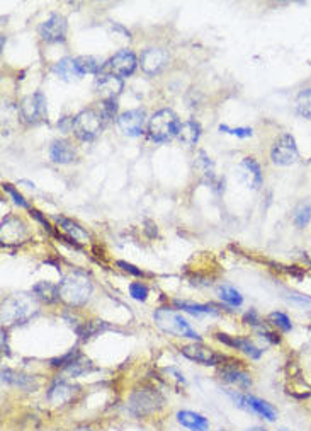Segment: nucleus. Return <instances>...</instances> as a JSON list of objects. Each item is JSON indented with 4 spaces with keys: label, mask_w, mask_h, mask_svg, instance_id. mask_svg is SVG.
I'll return each instance as SVG.
<instances>
[{
    "label": "nucleus",
    "mask_w": 311,
    "mask_h": 431,
    "mask_svg": "<svg viewBox=\"0 0 311 431\" xmlns=\"http://www.w3.org/2000/svg\"><path fill=\"white\" fill-rule=\"evenodd\" d=\"M181 121L179 116L170 110H160L150 118L148 123V135L153 142H169L174 137H177L181 130Z\"/></svg>",
    "instance_id": "nucleus-4"
},
{
    "label": "nucleus",
    "mask_w": 311,
    "mask_h": 431,
    "mask_svg": "<svg viewBox=\"0 0 311 431\" xmlns=\"http://www.w3.org/2000/svg\"><path fill=\"white\" fill-rule=\"evenodd\" d=\"M247 431H267L264 428H260V426H253V428H248Z\"/></svg>",
    "instance_id": "nucleus-44"
},
{
    "label": "nucleus",
    "mask_w": 311,
    "mask_h": 431,
    "mask_svg": "<svg viewBox=\"0 0 311 431\" xmlns=\"http://www.w3.org/2000/svg\"><path fill=\"white\" fill-rule=\"evenodd\" d=\"M75 63L80 76L102 72V65H100L99 60L94 58V56H78V58H75Z\"/></svg>",
    "instance_id": "nucleus-31"
},
{
    "label": "nucleus",
    "mask_w": 311,
    "mask_h": 431,
    "mask_svg": "<svg viewBox=\"0 0 311 431\" xmlns=\"http://www.w3.org/2000/svg\"><path fill=\"white\" fill-rule=\"evenodd\" d=\"M216 338H218V341L223 343V345L236 348V350L243 351L245 355H248L253 360H258L262 356V350H260V348H257L255 345H253L251 339H247V338H233V336H228V334H223V333H218Z\"/></svg>",
    "instance_id": "nucleus-18"
},
{
    "label": "nucleus",
    "mask_w": 311,
    "mask_h": 431,
    "mask_svg": "<svg viewBox=\"0 0 311 431\" xmlns=\"http://www.w3.org/2000/svg\"><path fill=\"white\" fill-rule=\"evenodd\" d=\"M175 307L182 308L184 312L191 313V316H218L216 307L213 306H204V303H194L187 302V300H175Z\"/></svg>",
    "instance_id": "nucleus-29"
},
{
    "label": "nucleus",
    "mask_w": 311,
    "mask_h": 431,
    "mask_svg": "<svg viewBox=\"0 0 311 431\" xmlns=\"http://www.w3.org/2000/svg\"><path fill=\"white\" fill-rule=\"evenodd\" d=\"M220 431H223V430H220Z\"/></svg>",
    "instance_id": "nucleus-47"
},
{
    "label": "nucleus",
    "mask_w": 311,
    "mask_h": 431,
    "mask_svg": "<svg viewBox=\"0 0 311 431\" xmlns=\"http://www.w3.org/2000/svg\"><path fill=\"white\" fill-rule=\"evenodd\" d=\"M28 235L26 225L16 217H7L2 220V242L4 244H19Z\"/></svg>",
    "instance_id": "nucleus-17"
},
{
    "label": "nucleus",
    "mask_w": 311,
    "mask_h": 431,
    "mask_svg": "<svg viewBox=\"0 0 311 431\" xmlns=\"http://www.w3.org/2000/svg\"><path fill=\"white\" fill-rule=\"evenodd\" d=\"M181 353L186 358H189L196 363L208 365V367H214V365H220L226 360L225 355H220L211 348L201 345V343H192V345H186L181 348Z\"/></svg>",
    "instance_id": "nucleus-10"
},
{
    "label": "nucleus",
    "mask_w": 311,
    "mask_h": 431,
    "mask_svg": "<svg viewBox=\"0 0 311 431\" xmlns=\"http://www.w3.org/2000/svg\"><path fill=\"white\" fill-rule=\"evenodd\" d=\"M38 33L46 43H63L67 36V19L60 14H51L39 26Z\"/></svg>",
    "instance_id": "nucleus-12"
},
{
    "label": "nucleus",
    "mask_w": 311,
    "mask_h": 431,
    "mask_svg": "<svg viewBox=\"0 0 311 431\" xmlns=\"http://www.w3.org/2000/svg\"><path fill=\"white\" fill-rule=\"evenodd\" d=\"M243 321L247 322V324L255 326V328H258V326H260V319H258V316H257L255 311H251V312L245 313V319Z\"/></svg>",
    "instance_id": "nucleus-41"
},
{
    "label": "nucleus",
    "mask_w": 311,
    "mask_h": 431,
    "mask_svg": "<svg viewBox=\"0 0 311 431\" xmlns=\"http://www.w3.org/2000/svg\"><path fill=\"white\" fill-rule=\"evenodd\" d=\"M162 404H164L162 395L157 390H152V389L137 390L130 398V409L137 416L152 415V412L159 411Z\"/></svg>",
    "instance_id": "nucleus-6"
},
{
    "label": "nucleus",
    "mask_w": 311,
    "mask_h": 431,
    "mask_svg": "<svg viewBox=\"0 0 311 431\" xmlns=\"http://www.w3.org/2000/svg\"><path fill=\"white\" fill-rule=\"evenodd\" d=\"M106 121L107 120L104 118L100 108L99 110L90 108V110L80 111L75 118H73V132H75V135L80 138V140L90 142L102 132Z\"/></svg>",
    "instance_id": "nucleus-5"
},
{
    "label": "nucleus",
    "mask_w": 311,
    "mask_h": 431,
    "mask_svg": "<svg viewBox=\"0 0 311 431\" xmlns=\"http://www.w3.org/2000/svg\"><path fill=\"white\" fill-rule=\"evenodd\" d=\"M297 157H300V152H297L296 142L289 133L281 135L274 142L273 150H270V160L275 165H291L296 162Z\"/></svg>",
    "instance_id": "nucleus-9"
},
{
    "label": "nucleus",
    "mask_w": 311,
    "mask_h": 431,
    "mask_svg": "<svg viewBox=\"0 0 311 431\" xmlns=\"http://www.w3.org/2000/svg\"><path fill=\"white\" fill-rule=\"evenodd\" d=\"M2 351L9 355V346H7V339H6V331L2 329Z\"/></svg>",
    "instance_id": "nucleus-43"
},
{
    "label": "nucleus",
    "mask_w": 311,
    "mask_h": 431,
    "mask_svg": "<svg viewBox=\"0 0 311 431\" xmlns=\"http://www.w3.org/2000/svg\"><path fill=\"white\" fill-rule=\"evenodd\" d=\"M153 319H155L157 326L160 329H164L165 333L174 334L177 338H189L194 339V341H201V336L191 328L189 322L184 319L181 313L172 311V308H159V311H155V313H153Z\"/></svg>",
    "instance_id": "nucleus-3"
},
{
    "label": "nucleus",
    "mask_w": 311,
    "mask_h": 431,
    "mask_svg": "<svg viewBox=\"0 0 311 431\" xmlns=\"http://www.w3.org/2000/svg\"><path fill=\"white\" fill-rule=\"evenodd\" d=\"M50 159L55 164H70L75 160V149L67 140H55L50 147Z\"/></svg>",
    "instance_id": "nucleus-21"
},
{
    "label": "nucleus",
    "mask_w": 311,
    "mask_h": 431,
    "mask_svg": "<svg viewBox=\"0 0 311 431\" xmlns=\"http://www.w3.org/2000/svg\"><path fill=\"white\" fill-rule=\"evenodd\" d=\"M100 111H102V115L106 120H112L114 116L117 115V103L116 99H111V101H102V104H100Z\"/></svg>",
    "instance_id": "nucleus-37"
},
{
    "label": "nucleus",
    "mask_w": 311,
    "mask_h": 431,
    "mask_svg": "<svg viewBox=\"0 0 311 431\" xmlns=\"http://www.w3.org/2000/svg\"><path fill=\"white\" fill-rule=\"evenodd\" d=\"M137 55L133 53L131 50H121L117 51L116 55L111 56L106 63L102 65V72L104 73H111L114 77H128L137 71Z\"/></svg>",
    "instance_id": "nucleus-7"
},
{
    "label": "nucleus",
    "mask_w": 311,
    "mask_h": 431,
    "mask_svg": "<svg viewBox=\"0 0 311 431\" xmlns=\"http://www.w3.org/2000/svg\"><path fill=\"white\" fill-rule=\"evenodd\" d=\"M2 382H4V384H9V385L21 387V389H24L28 392L38 389V382L34 380L33 377L23 375V373H17V372H12V370H9V368L2 370Z\"/></svg>",
    "instance_id": "nucleus-24"
},
{
    "label": "nucleus",
    "mask_w": 311,
    "mask_h": 431,
    "mask_svg": "<svg viewBox=\"0 0 311 431\" xmlns=\"http://www.w3.org/2000/svg\"><path fill=\"white\" fill-rule=\"evenodd\" d=\"M279 431H288V430H284V428H283V430H279Z\"/></svg>",
    "instance_id": "nucleus-46"
},
{
    "label": "nucleus",
    "mask_w": 311,
    "mask_h": 431,
    "mask_svg": "<svg viewBox=\"0 0 311 431\" xmlns=\"http://www.w3.org/2000/svg\"><path fill=\"white\" fill-rule=\"evenodd\" d=\"M196 171L201 174V181L206 182V185H209L211 188L218 189V186L221 185V181H218L216 174H214V165L211 160H209V157L206 155V152L201 150L198 154V159H196L194 162Z\"/></svg>",
    "instance_id": "nucleus-20"
},
{
    "label": "nucleus",
    "mask_w": 311,
    "mask_h": 431,
    "mask_svg": "<svg viewBox=\"0 0 311 431\" xmlns=\"http://www.w3.org/2000/svg\"><path fill=\"white\" fill-rule=\"evenodd\" d=\"M220 132L235 135V137H238V138H248L253 135L252 128H230V126H226V125H220Z\"/></svg>",
    "instance_id": "nucleus-38"
},
{
    "label": "nucleus",
    "mask_w": 311,
    "mask_h": 431,
    "mask_svg": "<svg viewBox=\"0 0 311 431\" xmlns=\"http://www.w3.org/2000/svg\"><path fill=\"white\" fill-rule=\"evenodd\" d=\"M21 118L28 125H38L46 118V99L41 93H34L26 98L19 104Z\"/></svg>",
    "instance_id": "nucleus-8"
},
{
    "label": "nucleus",
    "mask_w": 311,
    "mask_h": 431,
    "mask_svg": "<svg viewBox=\"0 0 311 431\" xmlns=\"http://www.w3.org/2000/svg\"><path fill=\"white\" fill-rule=\"evenodd\" d=\"M269 321L273 322L275 328H279L281 331H284V333H289V331L292 329L291 321H289V317L286 316V313H283V312L269 313Z\"/></svg>",
    "instance_id": "nucleus-35"
},
{
    "label": "nucleus",
    "mask_w": 311,
    "mask_h": 431,
    "mask_svg": "<svg viewBox=\"0 0 311 431\" xmlns=\"http://www.w3.org/2000/svg\"><path fill=\"white\" fill-rule=\"evenodd\" d=\"M130 295L138 302H144L148 298V286L142 281H133L130 285Z\"/></svg>",
    "instance_id": "nucleus-36"
},
{
    "label": "nucleus",
    "mask_w": 311,
    "mask_h": 431,
    "mask_svg": "<svg viewBox=\"0 0 311 431\" xmlns=\"http://www.w3.org/2000/svg\"><path fill=\"white\" fill-rule=\"evenodd\" d=\"M58 126L61 130H65V132H68L70 128L73 130V120H72V118H65L63 121H58Z\"/></svg>",
    "instance_id": "nucleus-42"
},
{
    "label": "nucleus",
    "mask_w": 311,
    "mask_h": 431,
    "mask_svg": "<svg viewBox=\"0 0 311 431\" xmlns=\"http://www.w3.org/2000/svg\"><path fill=\"white\" fill-rule=\"evenodd\" d=\"M104 329H107V326L104 324V322H99V321H95V322H85V324L77 326V328H75L77 334H78V336H80L82 339H89V338H92V336H95V334H99L100 331H104Z\"/></svg>",
    "instance_id": "nucleus-33"
},
{
    "label": "nucleus",
    "mask_w": 311,
    "mask_h": 431,
    "mask_svg": "<svg viewBox=\"0 0 311 431\" xmlns=\"http://www.w3.org/2000/svg\"><path fill=\"white\" fill-rule=\"evenodd\" d=\"M177 137L182 145L186 147L196 145L201 137V125L198 121H186V123L181 125V130H179Z\"/></svg>",
    "instance_id": "nucleus-28"
},
{
    "label": "nucleus",
    "mask_w": 311,
    "mask_h": 431,
    "mask_svg": "<svg viewBox=\"0 0 311 431\" xmlns=\"http://www.w3.org/2000/svg\"><path fill=\"white\" fill-rule=\"evenodd\" d=\"M53 72L58 76L60 78H63V81L72 82L75 81V78H80V72H78L75 58H61L60 62H56L53 65Z\"/></svg>",
    "instance_id": "nucleus-27"
},
{
    "label": "nucleus",
    "mask_w": 311,
    "mask_h": 431,
    "mask_svg": "<svg viewBox=\"0 0 311 431\" xmlns=\"http://www.w3.org/2000/svg\"><path fill=\"white\" fill-rule=\"evenodd\" d=\"M295 108L297 115L306 118V120H311V89H305L297 94Z\"/></svg>",
    "instance_id": "nucleus-32"
},
{
    "label": "nucleus",
    "mask_w": 311,
    "mask_h": 431,
    "mask_svg": "<svg viewBox=\"0 0 311 431\" xmlns=\"http://www.w3.org/2000/svg\"><path fill=\"white\" fill-rule=\"evenodd\" d=\"M117 266H120L122 271H126V273H130V274H133V276H143V271L142 269H138L137 266H133V264H130V263H126V261H117Z\"/></svg>",
    "instance_id": "nucleus-40"
},
{
    "label": "nucleus",
    "mask_w": 311,
    "mask_h": 431,
    "mask_svg": "<svg viewBox=\"0 0 311 431\" xmlns=\"http://www.w3.org/2000/svg\"><path fill=\"white\" fill-rule=\"evenodd\" d=\"M72 431H90L89 428H75V430H72Z\"/></svg>",
    "instance_id": "nucleus-45"
},
{
    "label": "nucleus",
    "mask_w": 311,
    "mask_h": 431,
    "mask_svg": "<svg viewBox=\"0 0 311 431\" xmlns=\"http://www.w3.org/2000/svg\"><path fill=\"white\" fill-rule=\"evenodd\" d=\"M2 188H4V191H6V193L11 196L12 199H14V203L16 204H19V207H23V208H29V204H28V202H26V199L23 198V194H19L17 193V191L12 188L11 185H2Z\"/></svg>",
    "instance_id": "nucleus-39"
},
{
    "label": "nucleus",
    "mask_w": 311,
    "mask_h": 431,
    "mask_svg": "<svg viewBox=\"0 0 311 431\" xmlns=\"http://www.w3.org/2000/svg\"><path fill=\"white\" fill-rule=\"evenodd\" d=\"M56 222H58V225L61 227V230H63L65 234H67L68 241H73V242H87L90 239L89 232L84 227H80V225L77 224V222L70 220V219H65V217H56Z\"/></svg>",
    "instance_id": "nucleus-22"
},
{
    "label": "nucleus",
    "mask_w": 311,
    "mask_h": 431,
    "mask_svg": "<svg viewBox=\"0 0 311 431\" xmlns=\"http://www.w3.org/2000/svg\"><path fill=\"white\" fill-rule=\"evenodd\" d=\"M38 312L36 297L19 294L4 300L2 303V322L7 326H16L28 322Z\"/></svg>",
    "instance_id": "nucleus-2"
},
{
    "label": "nucleus",
    "mask_w": 311,
    "mask_h": 431,
    "mask_svg": "<svg viewBox=\"0 0 311 431\" xmlns=\"http://www.w3.org/2000/svg\"><path fill=\"white\" fill-rule=\"evenodd\" d=\"M167 60L169 55L165 50H162V48H148V50H144L142 53L139 63H142V71L144 73L155 76V73H159L167 65Z\"/></svg>",
    "instance_id": "nucleus-16"
},
{
    "label": "nucleus",
    "mask_w": 311,
    "mask_h": 431,
    "mask_svg": "<svg viewBox=\"0 0 311 431\" xmlns=\"http://www.w3.org/2000/svg\"><path fill=\"white\" fill-rule=\"evenodd\" d=\"M230 395L233 398L236 406L245 409V411L255 412V415L265 417L267 421H275V417H278V412H275L273 404L265 403V400L253 398V395H248V394H230Z\"/></svg>",
    "instance_id": "nucleus-11"
},
{
    "label": "nucleus",
    "mask_w": 311,
    "mask_h": 431,
    "mask_svg": "<svg viewBox=\"0 0 311 431\" xmlns=\"http://www.w3.org/2000/svg\"><path fill=\"white\" fill-rule=\"evenodd\" d=\"M311 220V204L310 203H301L300 207H296L295 213H292V222L297 229H305Z\"/></svg>",
    "instance_id": "nucleus-34"
},
{
    "label": "nucleus",
    "mask_w": 311,
    "mask_h": 431,
    "mask_svg": "<svg viewBox=\"0 0 311 431\" xmlns=\"http://www.w3.org/2000/svg\"><path fill=\"white\" fill-rule=\"evenodd\" d=\"M117 125H120L121 132L128 137H139V135H143L144 125H147V113L143 110L125 113L117 118Z\"/></svg>",
    "instance_id": "nucleus-14"
},
{
    "label": "nucleus",
    "mask_w": 311,
    "mask_h": 431,
    "mask_svg": "<svg viewBox=\"0 0 311 431\" xmlns=\"http://www.w3.org/2000/svg\"><path fill=\"white\" fill-rule=\"evenodd\" d=\"M236 177L243 182L247 188L258 189L262 186V171L260 165L252 157H245L242 162L236 165Z\"/></svg>",
    "instance_id": "nucleus-13"
},
{
    "label": "nucleus",
    "mask_w": 311,
    "mask_h": 431,
    "mask_svg": "<svg viewBox=\"0 0 311 431\" xmlns=\"http://www.w3.org/2000/svg\"><path fill=\"white\" fill-rule=\"evenodd\" d=\"M33 294H34V297L45 303H55V302H58V300H61L60 298V286L53 285V283H50V281L36 283V285L33 286Z\"/></svg>",
    "instance_id": "nucleus-26"
},
{
    "label": "nucleus",
    "mask_w": 311,
    "mask_h": 431,
    "mask_svg": "<svg viewBox=\"0 0 311 431\" xmlns=\"http://www.w3.org/2000/svg\"><path fill=\"white\" fill-rule=\"evenodd\" d=\"M60 298L68 307H82L92 294V281L80 271H72L60 281Z\"/></svg>",
    "instance_id": "nucleus-1"
},
{
    "label": "nucleus",
    "mask_w": 311,
    "mask_h": 431,
    "mask_svg": "<svg viewBox=\"0 0 311 431\" xmlns=\"http://www.w3.org/2000/svg\"><path fill=\"white\" fill-rule=\"evenodd\" d=\"M221 378L228 384L240 387V389H248L252 385V378L248 373H245L243 370L236 367H223L221 368Z\"/></svg>",
    "instance_id": "nucleus-25"
},
{
    "label": "nucleus",
    "mask_w": 311,
    "mask_h": 431,
    "mask_svg": "<svg viewBox=\"0 0 311 431\" xmlns=\"http://www.w3.org/2000/svg\"><path fill=\"white\" fill-rule=\"evenodd\" d=\"M179 425L191 431H208L209 421L203 415H198L194 411H179L177 412Z\"/></svg>",
    "instance_id": "nucleus-23"
},
{
    "label": "nucleus",
    "mask_w": 311,
    "mask_h": 431,
    "mask_svg": "<svg viewBox=\"0 0 311 431\" xmlns=\"http://www.w3.org/2000/svg\"><path fill=\"white\" fill-rule=\"evenodd\" d=\"M75 392H77V387L68 384L67 380H56L55 384L48 389L46 398L50 403L60 406V404H67L68 400H72L73 395H75Z\"/></svg>",
    "instance_id": "nucleus-19"
},
{
    "label": "nucleus",
    "mask_w": 311,
    "mask_h": 431,
    "mask_svg": "<svg viewBox=\"0 0 311 431\" xmlns=\"http://www.w3.org/2000/svg\"><path fill=\"white\" fill-rule=\"evenodd\" d=\"M94 89L95 93L102 98V101H111V99H116L117 95L121 94L122 78L114 77L111 73H100V76L95 78Z\"/></svg>",
    "instance_id": "nucleus-15"
},
{
    "label": "nucleus",
    "mask_w": 311,
    "mask_h": 431,
    "mask_svg": "<svg viewBox=\"0 0 311 431\" xmlns=\"http://www.w3.org/2000/svg\"><path fill=\"white\" fill-rule=\"evenodd\" d=\"M218 297H220L223 302L228 303V306H231V307H240L243 303L242 294L230 285L218 286Z\"/></svg>",
    "instance_id": "nucleus-30"
}]
</instances>
